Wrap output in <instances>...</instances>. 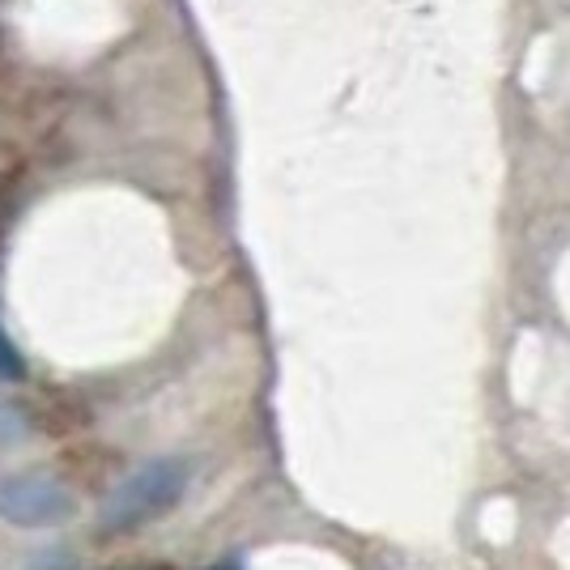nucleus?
<instances>
[{
  "label": "nucleus",
  "mask_w": 570,
  "mask_h": 570,
  "mask_svg": "<svg viewBox=\"0 0 570 570\" xmlns=\"http://www.w3.org/2000/svg\"><path fill=\"white\" fill-rule=\"evenodd\" d=\"M188 481H191L188 460H175V455L149 460V464H141V469L107 499L98 528H102L107 537H119V532H132V528H141V523L167 515L170 507L184 499Z\"/></svg>",
  "instance_id": "1"
},
{
  "label": "nucleus",
  "mask_w": 570,
  "mask_h": 570,
  "mask_svg": "<svg viewBox=\"0 0 570 570\" xmlns=\"http://www.w3.org/2000/svg\"><path fill=\"white\" fill-rule=\"evenodd\" d=\"M72 511V499L65 485H56L51 476L18 473L0 481V520L18 523V528H56Z\"/></svg>",
  "instance_id": "2"
},
{
  "label": "nucleus",
  "mask_w": 570,
  "mask_h": 570,
  "mask_svg": "<svg viewBox=\"0 0 570 570\" xmlns=\"http://www.w3.org/2000/svg\"><path fill=\"white\" fill-rule=\"evenodd\" d=\"M26 380V362L18 354V345L9 341V333L0 328V383H22Z\"/></svg>",
  "instance_id": "3"
},
{
  "label": "nucleus",
  "mask_w": 570,
  "mask_h": 570,
  "mask_svg": "<svg viewBox=\"0 0 570 570\" xmlns=\"http://www.w3.org/2000/svg\"><path fill=\"white\" fill-rule=\"evenodd\" d=\"M217 570H238V562H222Z\"/></svg>",
  "instance_id": "4"
}]
</instances>
